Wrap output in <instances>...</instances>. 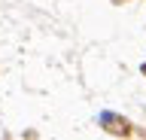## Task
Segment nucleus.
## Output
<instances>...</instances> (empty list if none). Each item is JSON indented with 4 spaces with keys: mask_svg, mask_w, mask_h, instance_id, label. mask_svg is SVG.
Wrapping results in <instances>:
<instances>
[{
    "mask_svg": "<svg viewBox=\"0 0 146 140\" xmlns=\"http://www.w3.org/2000/svg\"><path fill=\"white\" fill-rule=\"evenodd\" d=\"M100 125H104V131L116 134V137H128V134L134 131V125L128 119H122L119 113H100Z\"/></svg>",
    "mask_w": 146,
    "mask_h": 140,
    "instance_id": "f257e3e1",
    "label": "nucleus"
}]
</instances>
